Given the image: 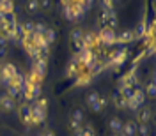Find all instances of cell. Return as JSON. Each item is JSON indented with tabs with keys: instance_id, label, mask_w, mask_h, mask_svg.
Returning <instances> with one entry per match:
<instances>
[{
	"instance_id": "28",
	"label": "cell",
	"mask_w": 156,
	"mask_h": 136,
	"mask_svg": "<svg viewBox=\"0 0 156 136\" xmlns=\"http://www.w3.org/2000/svg\"><path fill=\"white\" fill-rule=\"evenodd\" d=\"M7 53H9V44H7V41L0 39V58H5Z\"/></svg>"
},
{
	"instance_id": "32",
	"label": "cell",
	"mask_w": 156,
	"mask_h": 136,
	"mask_svg": "<svg viewBox=\"0 0 156 136\" xmlns=\"http://www.w3.org/2000/svg\"><path fill=\"white\" fill-rule=\"evenodd\" d=\"M98 99H99V94H98L96 90H92V92H89V94H87V99H85V101H87L89 106H92Z\"/></svg>"
},
{
	"instance_id": "2",
	"label": "cell",
	"mask_w": 156,
	"mask_h": 136,
	"mask_svg": "<svg viewBox=\"0 0 156 136\" xmlns=\"http://www.w3.org/2000/svg\"><path fill=\"white\" fill-rule=\"evenodd\" d=\"M96 36H98V44H99V46H103V48H112V46L115 44V36H117L115 30L101 29Z\"/></svg>"
},
{
	"instance_id": "35",
	"label": "cell",
	"mask_w": 156,
	"mask_h": 136,
	"mask_svg": "<svg viewBox=\"0 0 156 136\" xmlns=\"http://www.w3.org/2000/svg\"><path fill=\"white\" fill-rule=\"evenodd\" d=\"M136 134L138 136H149V127L147 126H138L136 127Z\"/></svg>"
},
{
	"instance_id": "16",
	"label": "cell",
	"mask_w": 156,
	"mask_h": 136,
	"mask_svg": "<svg viewBox=\"0 0 156 136\" xmlns=\"http://www.w3.org/2000/svg\"><path fill=\"white\" fill-rule=\"evenodd\" d=\"M94 81V76H92V73H89L87 69L80 74V76L75 80V87H87V85H90Z\"/></svg>"
},
{
	"instance_id": "29",
	"label": "cell",
	"mask_w": 156,
	"mask_h": 136,
	"mask_svg": "<svg viewBox=\"0 0 156 136\" xmlns=\"http://www.w3.org/2000/svg\"><path fill=\"white\" fill-rule=\"evenodd\" d=\"M71 120H76V122H82L83 124V111L80 110V108H76V110H73V113H71V117H69Z\"/></svg>"
},
{
	"instance_id": "3",
	"label": "cell",
	"mask_w": 156,
	"mask_h": 136,
	"mask_svg": "<svg viewBox=\"0 0 156 136\" xmlns=\"http://www.w3.org/2000/svg\"><path fill=\"white\" fill-rule=\"evenodd\" d=\"M128 55H129V51H128V48H119V49H115V53L112 55V58L107 62V69L108 67H114V69H119L124 62L128 60Z\"/></svg>"
},
{
	"instance_id": "9",
	"label": "cell",
	"mask_w": 156,
	"mask_h": 136,
	"mask_svg": "<svg viewBox=\"0 0 156 136\" xmlns=\"http://www.w3.org/2000/svg\"><path fill=\"white\" fill-rule=\"evenodd\" d=\"M151 118H153V110H151V106H144L138 108L136 110V124H140V126H147L149 122H151Z\"/></svg>"
},
{
	"instance_id": "30",
	"label": "cell",
	"mask_w": 156,
	"mask_h": 136,
	"mask_svg": "<svg viewBox=\"0 0 156 136\" xmlns=\"http://www.w3.org/2000/svg\"><path fill=\"white\" fill-rule=\"evenodd\" d=\"M103 11H115V0H101Z\"/></svg>"
},
{
	"instance_id": "20",
	"label": "cell",
	"mask_w": 156,
	"mask_h": 136,
	"mask_svg": "<svg viewBox=\"0 0 156 136\" xmlns=\"http://www.w3.org/2000/svg\"><path fill=\"white\" fill-rule=\"evenodd\" d=\"M122 120L119 118V117H112L110 120H108V129L114 133V134H121V129H122Z\"/></svg>"
},
{
	"instance_id": "5",
	"label": "cell",
	"mask_w": 156,
	"mask_h": 136,
	"mask_svg": "<svg viewBox=\"0 0 156 136\" xmlns=\"http://www.w3.org/2000/svg\"><path fill=\"white\" fill-rule=\"evenodd\" d=\"M21 96L25 97V101H27V103H34L36 99L41 97V85H34V83L25 81V87H23Z\"/></svg>"
},
{
	"instance_id": "22",
	"label": "cell",
	"mask_w": 156,
	"mask_h": 136,
	"mask_svg": "<svg viewBox=\"0 0 156 136\" xmlns=\"http://www.w3.org/2000/svg\"><path fill=\"white\" fill-rule=\"evenodd\" d=\"M44 39H46V42L48 44H53L55 41H57V30L55 29H51V27H46V30H44Z\"/></svg>"
},
{
	"instance_id": "18",
	"label": "cell",
	"mask_w": 156,
	"mask_h": 136,
	"mask_svg": "<svg viewBox=\"0 0 156 136\" xmlns=\"http://www.w3.org/2000/svg\"><path fill=\"white\" fill-rule=\"evenodd\" d=\"M146 32H147V16L144 14V18H142V21L136 25V29L133 30V34H135V41H138V39H144L146 37Z\"/></svg>"
},
{
	"instance_id": "19",
	"label": "cell",
	"mask_w": 156,
	"mask_h": 136,
	"mask_svg": "<svg viewBox=\"0 0 156 136\" xmlns=\"http://www.w3.org/2000/svg\"><path fill=\"white\" fill-rule=\"evenodd\" d=\"M82 37H83V30L82 29H75L73 32H71V41H73V44H75L76 51H80V49L83 48V44H82Z\"/></svg>"
},
{
	"instance_id": "4",
	"label": "cell",
	"mask_w": 156,
	"mask_h": 136,
	"mask_svg": "<svg viewBox=\"0 0 156 136\" xmlns=\"http://www.w3.org/2000/svg\"><path fill=\"white\" fill-rule=\"evenodd\" d=\"M99 21H101V29H112L115 32L119 29V19H117L115 11H103Z\"/></svg>"
},
{
	"instance_id": "1",
	"label": "cell",
	"mask_w": 156,
	"mask_h": 136,
	"mask_svg": "<svg viewBox=\"0 0 156 136\" xmlns=\"http://www.w3.org/2000/svg\"><path fill=\"white\" fill-rule=\"evenodd\" d=\"M30 111H32V126L44 124L46 115H48V101L44 97L36 99L34 103H30Z\"/></svg>"
},
{
	"instance_id": "23",
	"label": "cell",
	"mask_w": 156,
	"mask_h": 136,
	"mask_svg": "<svg viewBox=\"0 0 156 136\" xmlns=\"http://www.w3.org/2000/svg\"><path fill=\"white\" fill-rule=\"evenodd\" d=\"M0 12H4V14H12V12H14V2H12V0H2Z\"/></svg>"
},
{
	"instance_id": "36",
	"label": "cell",
	"mask_w": 156,
	"mask_h": 136,
	"mask_svg": "<svg viewBox=\"0 0 156 136\" xmlns=\"http://www.w3.org/2000/svg\"><path fill=\"white\" fill-rule=\"evenodd\" d=\"M107 104H108V99L107 97H103V96H99V108H101V111L107 108Z\"/></svg>"
},
{
	"instance_id": "6",
	"label": "cell",
	"mask_w": 156,
	"mask_h": 136,
	"mask_svg": "<svg viewBox=\"0 0 156 136\" xmlns=\"http://www.w3.org/2000/svg\"><path fill=\"white\" fill-rule=\"evenodd\" d=\"M119 87H124V88H135L138 87V78H136V71L135 67L129 69L126 74L119 78Z\"/></svg>"
},
{
	"instance_id": "8",
	"label": "cell",
	"mask_w": 156,
	"mask_h": 136,
	"mask_svg": "<svg viewBox=\"0 0 156 136\" xmlns=\"http://www.w3.org/2000/svg\"><path fill=\"white\" fill-rule=\"evenodd\" d=\"M18 117L23 126L32 127V111H30V103H21L18 106Z\"/></svg>"
},
{
	"instance_id": "14",
	"label": "cell",
	"mask_w": 156,
	"mask_h": 136,
	"mask_svg": "<svg viewBox=\"0 0 156 136\" xmlns=\"http://www.w3.org/2000/svg\"><path fill=\"white\" fill-rule=\"evenodd\" d=\"M5 87H14L16 90L23 92V87H25V76H23L21 73H16V74L11 78V80H7V81H5Z\"/></svg>"
},
{
	"instance_id": "24",
	"label": "cell",
	"mask_w": 156,
	"mask_h": 136,
	"mask_svg": "<svg viewBox=\"0 0 156 136\" xmlns=\"http://www.w3.org/2000/svg\"><path fill=\"white\" fill-rule=\"evenodd\" d=\"M25 11L30 12V14H34V12H37L39 11V0H25Z\"/></svg>"
},
{
	"instance_id": "13",
	"label": "cell",
	"mask_w": 156,
	"mask_h": 136,
	"mask_svg": "<svg viewBox=\"0 0 156 136\" xmlns=\"http://www.w3.org/2000/svg\"><path fill=\"white\" fill-rule=\"evenodd\" d=\"M2 66V76H4V85H5V81L11 80V78L14 76L16 73H20L18 67L12 64V62H4V64H0Z\"/></svg>"
},
{
	"instance_id": "39",
	"label": "cell",
	"mask_w": 156,
	"mask_h": 136,
	"mask_svg": "<svg viewBox=\"0 0 156 136\" xmlns=\"http://www.w3.org/2000/svg\"><path fill=\"white\" fill-rule=\"evenodd\" d=\"M114 136H121V134H114Z\"/></svg>"
},
{
	"instance_id": "26",
	"label": "cell",
	"mask_w": 156,
	"mask_h": 136,
	"mask_svg": "<svg viewBox=\"0 0 156 136\" xmlns=\"http://www.w3.org/2000/svg\"><path fill=\"white\" fill-rule=\"evenodd\" d=\"M144 92H146V97H154L156 96V81L154 80H151V81L147 83L146 88H144Z\"/></svg>"
},
{
	"instance_id": "25",
	"label": "cell",
	"mask_w": 156,
	"mask_h": 136,
	"mask_svg": "<svg viewBox=\"0 0 156 136\" xmlns=\"http://www.w3.org/2000/svg\"><path fill=\"white\" fill-rule=\"evenodd\" d=\"M62 16H64V19H68V21H71V23H75V21H76L75 12H73V9H71L69 5H62Z\"/></svg>"
},
{
	"instance_id": "31",
	"label": "cell",
	"mask_w": 156,
	"mask_h": 136,
	"mask_svg": "<svg viewBox=\"0 0 156 136\" xmlns=\"http://www.w3.org/2000/svg\"><path fill=\"white\" fill-rule=\"evenodd\" d=\"M21 29L25 32V36L34 34V21H25V23H21Z\"/></svg>"
},
{
	"instance_id": "21",
	"label": "cell",
	"mask_w": 156,
	"mask_h": 136,
	"mask_svg": "<svg viewBox=\"0 0 156 136\" xmlns=\"http://www.w3.org/2000/svg\"><path fill=\"white\" fill-rule=\"evenodd\" d=\"M112 104H114L117 110H124V108H126V99L121 96L119 92H115V94L112 96Z\"/></svg>"
},
{
	"instance_id": "37",
	"label": "cell",
	"mask_w": 156,
	"mask_h": 136,
	"mask_svg": "<svg viewBox=\"0 0 156 136\" xmlns=\"http://www.w3.org/2000/svg\"><path fill=\"white\" fill-rule=\"evenodd\" d=\"M39 136H55V134H53V133H51L50 129H44V131H43V133H41Z\"/></svg>"
},
{
	"instance_id": "34",
	"label": "cell",
	"mask_w": 156,
	"mask_h": 136,
	"mask_svg": "<svg viewBox=\"0 0 156 136\" xmlns=\"http://www.w3.org/2000/svg\"><path fill=\"white\" fill-rule=\"evenodd\" d=\"M82 134L83 136H96V131H94L92 126H85V127H82Z\"/></svg>"
},
{
	"instance_id": "33",
	"label": "cell",
	"mask_w": 156,
	"mask_h": 136,
	"mask_svg": "<svg viewBox=\"0 0 156 136\" xmlns=\"http://www.w3.org/2000/svg\"><path fill=\"white\" fill-rule=\"evenodd\" d=\"M44 30H46V25H44V23H41V21L34 23V34H39V36H43V34H44Z\"/></svg>"
},
{
	"instance_id": "15",
	"label": "cell",
	"mask_w": 156,
	"mask_h": 136,
	"mask_svg": "<svg viewBox=\"0 0 156 136\" xmlns=\"http://www.w3.org/2000/svg\"><path fill=\"white\" fill-rule=\"evenodd\" d=\"M135 41V34L133 30H121L115 36V44H129Z\"/></svg>"
},
{
	"instance_id": "11",
	"label": "cell",
	"mask_w": 156,
	"mask_h": 136,
	"mask_svg": "<svg viewBox=\"0 0 156 136\" xmlns=\"http://www.w3.org/2000/svg\"><path fill=\"white\" fill-rule=\"evenodd\" d=\"M32 71H34L37 76H41L44 80L46 73H48V58H43V57L36 58V60H34V66H32Z\"/></svg>"
},
{
	"instance_id": "38",
	"label": "cell",
	"mask_w": 156,
	"mask_h": 136,
	"mask_svg": "<svg viewBox=\"0 0 156 136\" xmlns=\"http://www.w3.org/2000/svg\"><path fill=\"white\" fill-rule=\"evenodd\" d=\"M73 136H83V134H82V129H80V131H76V133H73Z\"/></svg>"
},
{
	"instance_id": "7",
	"label": "cell",
	"mask_w": 156,
	"mask_h": 136,
	"mask_svg": "<svg viewBox=\"0 0 156 136\" xmlns=\"http://www.w3.org/2000/svg\"><path fill=\"white\" fill-rule=\"evenodd\" d=\"M85 69L82 67V64L78 62L76 57H73L71 60H69V64L66 66V78H71V80H76L82 73H83Z\"/></svg>"
},
{
	"instance_id": "12",
	"label": "cell",
	"mask_w": 156,
	"mask_h": 136,
	"mask_svg": "<svg viewBox=\"0 0 156 136\" xmlns=\"http://www.w3.org/2000/svg\"><path fill=\"white\" fill-rule=\"evenodd\" d=\"M0 110L5 111V113L14 111V110H16V99L9 97L7 94H2V96H0Z\"/></svg>"
},
{
	"instance_id": "17",
	"label": "cell",
	"mask_w": 156,
	"mask_h": 136,
	"mask_svg": "<svg viewBox=\"0 0 156 136\" xmlns=\"http://www.w3.org/2000/svg\"><path fill=\"white\" fill-rule=\"evenodd\" d=\"M136 124L135 120H128L126 124H122V129H121V136H136Z\"/></svg>"
},
{
	"instance_id": "27",
	"label": "cell",
	"mask_w": 156,
	"mask_h": 136,
	"mask_svg": "<svg viewBox=\"0 0 156 136\" xmlns=\"http://www.w3.org/2000/svg\"><path fill=\"white\" fill-rule=\"evenodd\" d=\"M39 9L44 11V12H50L53 9V0H39Z\"/></svg>"
},
{
	"instance_id": "10",
	"label": "cell",
	"mask_w": 156,
	"mask_h": 136,
	"mask_svg": "<svg viewBox=\"0 0 156 136\" xmlns=\"http://www.w3.org/2000/svg\"><path fill=\"white\" fill-rule=\"evenodd\" d=\"M82 44H83V48H85V49H96V48H99V44H98V36H96V32H92V30H89V32H83Z\"/></svg>"
}]
</instances>
